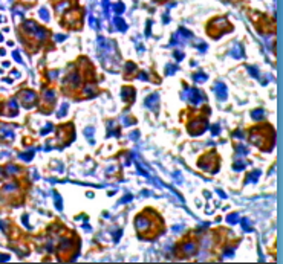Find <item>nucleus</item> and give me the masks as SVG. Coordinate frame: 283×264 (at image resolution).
<instances>
[{"label": "nucleus", "mask_w": 283, "mask_h": 264, "mask_svg": "<svg viewBox=\"0 0 283 264\" xmlns=\"http://www.w3.org/2000/svg\"><path fill=\"white\" fill-rule=\"evenodd\" d=\"M40 15H43V18H45V20H47V18H49V15H47V11H46V9H41V11H40Z\"/></svg>", "instance_id": "5"}, {"label": "nucleus", "mask_w": 283, "mask_h": 264, "mask_svg": "<svg viewBox=\"0 0 283 264\" xmlns=\"http://www.w3.org/2000/svg\"><path fill=\"white\" fill-rule=\"evenodd\" d=\"M194 80H196V81H205V80H207V77H205L204 73H198V75L194 77Z\"/></svg>", "instance_id": "4"}, {"label": "nucleus", "mask_w": 283, "mask_h": 264, "mask_svg": "<svg viewBox=\"0 0 283 264\" xmlns=\"http://www.w3.org/2000/svg\"><path fill=\"white\" fill-rule=\"evenodd\" d=\"M214 92H216V95L219 96V99H225V98H226V87H225L222 82L216 84V87H214Z\"/></svg>", "instance_id": "2"}, {"label": "nucleus", "mask_w": 283, "mask_h": 264, "mask_svg": "<svg viewBox=\"0 0 283 264\" xmlns=\"http://www.w3.org/2000/svg\"><path fill=\"white\" fill-rule=\"evenodd\" d=\"M115 23L118 24V28L121 29V31H124V29H126V24H124V22H122L119 17H117V18H115Z\"/></svg>", "instance_id": "3"}, {"label": "nucleus", "mask_w": 283, "mask_h": 264, "mask_svg": "<svg viewBox=\"0 0 283 264\" xmlns=\"http://www.w3.org/2000/svg\"><path fill=\"white\" fill-rule=\"evenodd\" d=\"M188 101L191 104H194V105H199L202 104V99H204V96H202V93L199 90H196V89H188Z\"/></svg>", "instance_id": "1"}]
</instances>
